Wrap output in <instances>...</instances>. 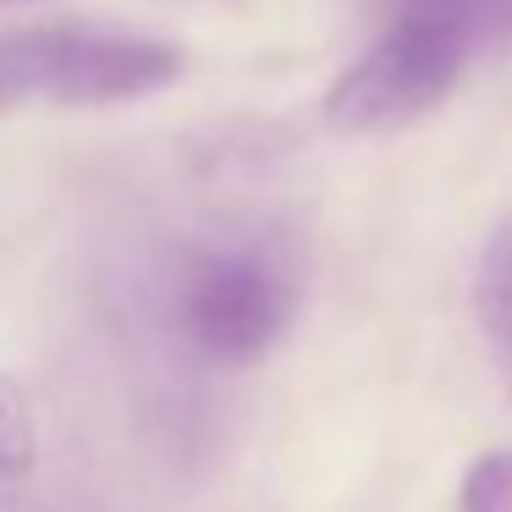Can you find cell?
Here are the masks:
<instances>
[{
    "mask_svg": "<svg viewBox=\"0 0 512 512\" xmlns=\"http://www.w3.org/2000/svg\"><path fill=\"white\" fill-rule=\"evenodd\" d=\"M309 265L281 226H221L182 237L149 276L155 325L188 364L248 369L298 325Z\"/></svg>",
    "mask_w": 512,
    "mask_h": 512,
    "instance_id": "1",
    "label": "cell"
},
{
    "mask_svg": "<svg viewBox=\"0 0 512 512\" xmlns=\"http://www.w3.org/2000/svg\"><path fill=\"white\" fill-rule=\"evenodd\" d=\"M485 28L463 6H391V23L325 89L320 116L331 133L369 138L430 116L468 72Z\"/></svg>",
    "mask_w": 512,
    "mask_h": 512,
    "instance_id": "2",
    "label": "cell"
},
{
    "mask_svg": "<svg viewBox=\"0 0 512 512\" xmlns=\"http://www.w3.org/2000/svg\"><path fill=\"white\" fill-rule=\"evenodd\" d=\"M182 78V50L133 28L45 23L0 34V116L28 105L105 111L166 94Z\"/></svg>",
    "mask_w": 512,
    "mask_h": 512,
    "instance_id": "3",
    "label": "cell"
},
{
    "mask_svg": "<svg viewBox=\"0 0 512 512\" xmlns=\"http://www.w3.org/2000/svg\"><path fill=\"white\" fill-rule=\"evenodd\" d=\"M474 320L485 336V353L496 364L501 386L512 397V215L485 237L474 265Z\"/></svg>",
    "mask_w": 512,
    "mask_h": 512,
    "instance_id": "4",
    "label": "cell"
},
{
    "mask_svg": "<svg viewBox=\"0 0 512 512\" xmlns=\"http://www.w3.org/2000/svg\"><path fill=\"white\" fill-rule=\"evenodd\" d=\"M34 463H39L34 402H28V391L17 386V380L0 375V507L34 479Z\"/></svg>",
    "mask_w": 512,
    "mask_h": 512,
    "instance_id": "5",
    "label": "cell"
},
{
    "mask_svg": "<svg viewBox=\"0 0 512 512\" xmlns=\"http://www.w3.org/2000/svg\"><path fill=\"white\" fill-rule=\"evenodd\" d=\"M457 512H512V446L507 452H485L468 463L463 490H457Z\"/></svg>",
    "mask_w": 512,
    "mask_h": 512,
    "instance_id": "6",
    "label": "cell"
},
{
    "mask_svg": "<svg viewBox=\"0 0 512 512\" xmlns=\"http://www.w3.org/2000/svg\"><path fill=\"white\" fill-rule=\"evenodd\" d=\"M485 23H490V39L512 34V0H485Z\"/></svg>",
    "mask_w": 512,
    "mask_h": 512,
    "instance_id": "7",
    "label": "cell"
},
{
    "mask_svg": "<svg viewBox=\"0 0 512 512\" xmlns=\"http://www.w3.org/2000/svg\"><path fill=\"white\" fill-rule=\"evenodd\" d=\"M0 6H23V0H0Z\"/></svg>",
    "mask_w": 512,
    "mask_h": 512,
    "instance_id": "8",
    "label": "cell"
}]
</instances>
